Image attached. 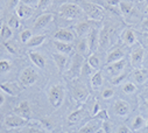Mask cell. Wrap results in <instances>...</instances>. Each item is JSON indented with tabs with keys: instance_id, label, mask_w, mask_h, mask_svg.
<instances>
[{
	"instance_id": "obj_1",
	"label": "cell",
	"mask_w": 148,
	"mask_h": 133,
	"mask_svg": "<svg viewBox=\"0 0 148 133\" xmlns=\"http://www.w3.org/2000/svg\"><path fill=\"white\" fill-rule=\"evenodd\" d=\"M58 14L66 20H77L82 19L84 16V11L81 6L77 4H72V3H65L60 6L58 8Z\"/></svg>"
},
{
	"instance_id": "obj_2",
	"label": "cell",
	"mask_w": 148,
	"mask_h": 133,
	"mask_svg": "<svg viewBox=\"0 0 148 133\" xmlns=\"http://www.w3.org/2000/svg\"><path fill=\"white\" fill-rule=\"evenodd\" d=\"M64 97H65V90L63 88L62 84H56L50 86V89L48 90V99H49V103L53 108L57 109L63 104L64 101Z\"/></svg>"
},
{
	"instance_id": "obj_3",
	"label": "cell",
	"mask_w": 148,
	"mask_h": 133,
	"mask_svg": "<svg viewBox=\"0 0 148 133\" xmlns=\"http://www.w3.org/2000/svg\"><path fill=\"white\" fill-rule=\"evenodd\" d=\"M81 7L83 8L85 15L90 20H92V21H101L104 19V8H101L97 4L83 1Z\"/></svg>"
},
{
	"instance_id": "obj_4",
	"label": "cell",
	"mask_w": 148,
	"mask_h": 133,
	"mask_svg": "<svg viewBox=\"0 0 148 133\" xmlns=\"http://www.w3.org/2000/svg\"><path fill=\"white\" fill-rule=\"evenodd\" d=\"M84 56L79 55V54H76L72 58V64L71 66L68 69V71L65 73L68 75V77L70 80H76L78 76H81L82 74V66L84 64Z\"/></svg>"
},
{
	"instance_id": "obj_5",
	"label": "cell",
	"mask_w": 148,
	"mask_h": 133,
	"mask_svg": "<svg viewBox=\"0 0 148 133\" xmlns=\"http://www.w3.org/2000/svg\"><path fill=\"white\" fill-rule=\"evenodd\" d=\"M120 10V13L124 15L125 19H130L128 21L131 22H135L139 20V14H138V11L135 10L134 5L130 1H124V0H120L119 3V7Z\"/></svg>"
},
{
	"instance_id": "obj_6",
	"label": "cell",
	"mask_w": 148,
	"mask_h": 133,
	"mask_svg": "<svg viewBox=\"0 0 148 133\" xmlns=\"http://www.w3.org/2000/svg\"><path fill=\"white\" fill-rule=\"evenodd\" d=\"M143 58H145V48L139 43L134 45L132 47V50H131V54H130L131 65L134 69L140 68L142 62H143Z\"/></svg>"
},
{
	"instance_id": "obj_7",
	"label": "cell",
	"mask_w": 148,
	"mask_h": 133,
	"mask_svg": "<svg viewBox=\"0 0 148 133\" xmlns=\"http://www.w3.org/2000/svg\"><path fill=\"white\" fill-rule=\"evenodd\" d=\"M39 78V75L36 73L33 68L28 66V68H25L21 74H20V77H19V83L23 86V88H27V86H30L33 85L36 81Z\"/></svg>"
},
{
	"instance_id": "obj_8",
	"label": "cell",
	"mask_w": 148,
	"mask_h": 133,
	"mask_svg": "<svg viewBox=\"0 0 148 133\" xmlns=\"http://www.w3.org/2000/svg\"><path fill=\"white\" fill-rule=\"evenodd\" d=\"M127 65V61L126 58H123V60H119L117 62H113V63H110V64H106V73L111 76V77H116L118 75H121L126 68Z\"/></svg>"
},
{
	"instance_id": "obj_9",
	"label": "cell",
	"mask_w": 148,
	"mask_h": 133,
	"mask_svg": "<svg viewBox=\"0 0 148 133\" xmlns=\"http://www.w3.org/2000/svg\"><path fill=\"white\" fill-rule=\"evenodd\" d=\"M72 97L79 103H84L88 97H89V91L86 90L85 85L82 83H73L72 84Z\"/></svg>"
},
{
	"instance_id": "obj_10",
	"label": "cell",
	"mask_w": 148,
	"mask_h": 133,
	"mask_svg": "<svg viewBox=\"0 0 148 133\" xmlns=\"http://www.w3.org/2000/svg\"><path fill=\"white\" fill-rule=\"evenodd\" d=\"M27 124H28V119L19 114H10L5 118V125L8 128H18V127L26 126Z\"/></svg>"
},
{
	"instance_id": "obj_11",
	"label": "cell",
	"mask_w": 148,
	"mask_h": 133,
	"mask_svg": "<svg viewBox=\"0 0 148 133\" xmlns=\"http://www.w3.org/2000/svg\"><path fill=\"white\" fill-rule=\"evenodd\" d=\"M111 45V30L107 25H104L99 30V48L106 50Z\"/></svg>"
},
{
	"instance_id": "obj_12",
	"label": "cell",
	"mask_w": 148,
	"mask_h": 133,
	"mask_svg": "<svg viewBox=\"0 0 148 133\" xmlns=\"http://www.w3.org/2000/svg\"><path fill=\"white\" fill-rule=\"evenodd\" d=\"M86 40H88V45H89V49H90V53L93 54L98 50L99 48V30L98 28L93 27L90 33L86 36Z\"/></svg>"
},
{
	"instance_id": "obj_13",
	"label": "cell",
	"mask_w": 148,
	"mask_h": 133,
	"mask_svg": "<svg viewBox=\"0 0 148 133\" xmlns=\"http://www.w3.org/2000/svg\"><path fill=\"white\" fill-rule=\"evenodd\" d=\"M54 39L56 41H62V42H72L76 39V34L72 30L68 29V28H60L57 32H55L54 34Z\"/></svg>"
},
{
	"instance_id": "obj_14",
	"label": "cell",
	"mask_w": 148,
	"mask_h": 133,
	"mask_svg": "<svg viewBox=\"0 0 148 133\" xmlns=\"http://www.w3.org/2000/svg\"><path fill=\"white\" fill-rule=\"evenodd\" d=\"M131 112V106L126 101L117 99L113 103V113L118 117H126Z\"/></svg>"
},
{
	"instance_id": "obj_15",
	"label": "cell",
	"mask_w": 148,
	"mask_h": 133,
	"mask_svg": "<svg viewBox=\"0 0 148 133\" xmlns=\"http://www.w3.org/2000/svg\"><path fill=\"white\" fill-rule=\"evenodd\" d=\"M22 85L18 82H6V83H1L0 84V89L3 91H5L6 93H8L10 96H18L21 91H22Z\"/></svg>"
},
{
	"instance_id": "obj_16",
	"label": "cell",
	"mask_w": 148,
	"mask_h": 133,
	"mask_svg": "<svg viewBox=\"0 0 148 133\" xmlns=\"http://www.w3.org/2000/svg\"><path fill=\"white\" fill-rule=\"evenodd\" d=\"M92 28H93V27H92V20H91V21H88V20L79 21L78 23L75 25V27H73L76 36H81V38L88 35Z\"/></svg>"
},
{
	"instance_id": "obj_17",
	"label": "cell",
	"mask_w": 148,
	"mask_h": 133,
	"mask_svg": "<svg viewBox=\"0 0 148 133\" xmlns=\"http://www.w3.org/2000/svg\"><path fill=\"white\" fill-rule=\"evenodd\" d=\"M53 19H54V14L53 13H43V14H41L34 22V29L41 30V29L46 28L53 21Z\"/></svg>"
},
{
	"instance_id": "obj_18",
	"label": "cell",
	"mask_w": 148,
	"mask_h": 133,
	"mask_svg": "<svg viewBox=\"0 0 148 133\" xmlns=\"http://www.w3.org/2000/svg\"><path fill=\"white\" fill-rule=\"evenodd\" d=\"M123 58H125V50H124V48L123 47H116V48H113L112 50H110L107 53L106 64L117 62V61L123 60Z\"/></svg>"
},
{
	"instance_id": "obj_19",
	"label": "cell",
	"mask_w": 148,
	"mask_h": 133,
	"mask_svg": "<svg viewBox=\"0 0 148 133\" xmlns=\"http://www.w3.org/2000/svg\"><path fill=\"white\" fill-rule=\"evenodd\" d=\"M121 40H123V42H124L126 46H128V47H133L134 45L138 43L135 33H134L133 29H131V28H126V29L123 30V33H121Z\"/></svg>"
},
{
	"instance_id": "obj_20",
	"label": "cell",
	"mask_w": 148,
	"mask_h": 133,
	"mask_svg": "<svg viewBox=\"0 0 148 133\" xmlns=\"http://www.w3.org/2000/svg\"><path fill=\"white\" fill-rule=\"evenodd\" d=\"M28 55H29V58H30V61L33 62L34 65H36L40 69H45L46 68L47 61H46V57L41 53H39V51H29Z\"/></svg>"
},
{
	"instance_id": "obj_21",
	"label": "cell",
	"mask_w": 148,
	"mask_h": 133,
	"mask_svg": "<svg viewBox=\"0 0 148 133\" xmlns=\"http://www.w3.org/2000/svg\"><path fill=\"white\" fill-rule=\"evenodd\" d=\"M15 12H16V15H18L20 19L25 20V19H29V18L33 15L34 10H33V7L27 6V5L22 4V3H20L19 6L15 8Z\"/></svg>"
},
{
	"instance_id": "obj_22",
	"label": "cell",
	"mask_w": 148,
	"mask_h": 133,
	"mask_svg": "<svg viewBox=\"0 0 148 133\" xmlns=\"http://www.w3.org/2000/svg\"><path fill=\"white\" fill-rule=\"evenodd\" d=\"M14 113L15 114H19L23 118H27L29 119L30 114H32V110H30V105L27 101H22L15 109H14Z\"/></svg>"
},
{
	"instance_id": "obj_23",
	"label": "cell",
	"mask_w": 148,
	"mask_h": 133,
	"mask_svg": "<svg viewBox=\"0 0 148 133\" xmlns=\"http://www.w3.org/2000/svg\"><path fill=\"white\" fill-rule=\"evenodd\" d=\"M133 80L138 84H145L148 81V69L138 68L133 71Z\"/></svg>"
},
{
	"instance_id": "obj_24",
	"label": "cell",
	"mask_w": 148,
	"mask_h": 133,
	"mask_svg": "<svg viewBox=\"0 0 148 133\" xmlns=\"http://www.w3.org/2000/svg\"><path fill=\"white\" fill-rule=\"evenodd\" d=\"M103 123L99 121V120H96V119H92L91 121L86 123L81 130L78 133H96L100 127H101Z\"/></svg>"
},
{
	"instance_id": "obj_25",
	"label": "cell",
	"mask_w": 148,
	"mask_h": 133,
	"mask_svg": "<svg viewBox=\"0 0 148 133\" xmlns=\"http://www.w3.org/2000/svg\"><path fill=\"white\" fill-rule=\"evenodd\" d=\"M53 60L55 61L56 63V66L60 73H63L64 71V68L68 63V56L65 54H62V53H54L53 54Z\"/></svg>"
},
{
	"instance_id": "obj_26",
	"label": "cell",
	"mask_w": 148,
	"mask_h": 133,
	"mask_svg": "<svg viewBox=\"0 0 148 133\" xmlns=\"http://www.w3.org/2000/svg\"><path fill=\"white\" fill-rule=\"evenodd\" d=\"M90 83H91V86H92L95 90L101 88V85H103V83H104V76H103V73H101L100 70H97L95 74H92Z\"/></svg>"
},
{
	"instance_id": "obj_27",
	"label": "cell",
	"mask_w": 148,
	"mask_h": 133,
	"mask_svg": "<svg viewBox=\"0 0 148 133\" xmlns=\"http://www.w3.org/2000/svg\"><path fill=\"white\" fill-rule=\"evenodd\" d=\"M54 46H55V48L57 49L58 53H62V54H65V55L72 53V49H73L72 45H70V43H68V42L56 41V40L54 41Z\"/></svg>"
},
{
	"instance_id": "obj_28",
	"label": "cell",
	"mask_w": 148,
	"mask_h": 133,
	"mask_svg": "<svg viewBox=\"0 0 148 133\" xmlns=\"http://www.w3.org/2000/svg\"><path fill=\"white\" fill-rule=\"evenodd\" d=\"M76 50H77V54H79V55H82V56H86V55L90 53L86 38H83V39H81V40L77 42V45H76Z\"/></svg>"
},
{
	"instance_id": "obj_29",
	"label": "cell",
	"mask_w": 148,
	"mask_h": 133,
	"mask_svg": "<svg viewBox=\"0 0 148 133\" xmlns=\"http://www.w3.org/2000/svg\"><path fill=\"white\" fill-rule=\"evenodd\" d=\"M84 113H85V111L83 109H79V110H76V111L71 112L68 116L69 124H77L78 121H81L83 119V117H84Z\"/></svg>"
},
{
	"instance_id": "obj_30",
	"label": "cell",
	"mask_w": 148,
	"mask_h": 133,
	"mask_svg": "<svg viewBox=\"0 0 148 133\" xmlns=\"http://www.w3.org/2000/svg\"><path fill=\"white\" fill-rule=\"evenodd\" d=\"M146 126V120L142 116H135L132 120V124H131V130L132 131H139L141 128H143Z\"/></svg>"
},
{
	"instance_id": "obj_31",
	"label": "cell",
	"mask_w": 148,
	"mask_h": 133,
	"mask_svg": "<svg viewBox=\"0 0 148 133\" xmlns=\"http://www.w3.org/2000/svg\"><path fill=\"white\" fill-rule=\"evenodd\" d=\"M45 40H46V35H34L30 38V40L26 45L29 48H35V47L41 46L45 42Z\"/></svg>"
},
{
	"instance_id": "obj_32",
	"label": "cell",
	"mask_w": 148,
	"mask_h": 133,
	"mask_svg": "<svg viewBox=\"0 0 148 133\" xmlns=\"http://www.w3.org/2000/svg\"><path fill=\"white\" fill-rule=\"evenodd\" d=\"M0 36H1L5 41H8L13 36V29L5 22L1 25V28H0Z\"/></svg>"
},
{
	"instance_id": "obj_33",
	"label": "cell",
	"mask_w": 148,
	"mask_h": 133,
	"mask_svg": "<svg viewBox=\"0 0 148 133\" xmlns=\"http://www.w3.org/2000/svg\"><path fill=\"white\" fill-rule=\"evenodd\" d=\"M86 62L90 64V66H91L93 70H99V68H100V60L96 55V53L90 54L89 57H88V60H86Z\"/></svg>"
},
{
	"instance_id": "obj_34",
	"label": "cell",
	"mask_w": 148,
	"mask_h": 133,
	"mask_svg": "<svg viewBox=\"0 0 148 133\" xmlns=\"http://www.w3.org/2000/svg\"><path fill=\"white\" fill-rule=\"evenodd\" d=\"M121 89H123V91H124L125 93H127V95H133V93H135V92L138 91L136 85H135L134 83H132V82H126V83L121 84Z\"/></svg>"
},
{
	"instance_id": "obj_35",
	"label": "cell",
	"mask_w": 148,
	"mask_h": 133,
	"mask_svg": "<svg viewBox=\"0 0 148 133\" xmlns=\"http://www.w3.org/2000/svg\"><path fill=\"white\" fill-rule=\"evenodd\" d=\"M92 119H96V120H99V121L104 123V121L110 120V116H108L106 110H99L97 113H95L92 116Z\"/></svg>"
},
{
	"instance_id": "obj_36",
	"label": "cell",
	"mask_w": 148,
	"mask_h": 133,
	"mask_svg": "<svg viewBox=\"0 0 148 133\" xmlns=\"http://www.w3.org/2000/svg\"><path fill=\"white\" fill-rule=\"evenodd\" d=\"M20 18L16 15V14H14V15H12L11 18H10V20H8V26L12 28V29H18L19 27H20Z\"/></svg>"
},
{
	"instance_id": "obj_37",
	"label": "cell",
	"mask_w": 148,
	"mask_h": 133,
	"mask_svg": "<svg viewBox=\"0 0 148 133\" xmlns=\"http://www.w3.org/2000/svg\"><path fill=\"white\" fill-rule=\"evenodd\" d=\"M54 3V0H40L39 4H38V8L39 11H46L49 6H51Z\"/></svg>"
},
{
	"instance_id": "obj_38",
	"label": "cell",
	"mask_w": 148,
	"mask_h": 133,
	"mask_svg": "<svg viewBox=\"0 0 148 133\" xmlns=\"http://www.w3.org/2000/svg\"><path fill=\"white\" fill-rule=\"evenodd\" d=\"M11 70V63L6 60L0 61V74H5Z\"/></svg>"
},
{
	"instance_id": "obj_39",
	"label": "cell",
	"mask_w": 148,
	"mask_h": 133,
	"mask_svg": "<svg viewBox=\"0 0 148 133\" xmlns=\"http://www.w3.org/2000/svg\"><path fill=\"white\" fill-rule=\"evenodd\" d=\"M92 68H91V66H90V64L85 61L84 62V64H83V66H82V76H85V77H88V76H92L91 74H92Z\"/></svg>"
},
{
	"instance_id": "obj_40",
	"label": "cell",
	"mask_w": 148,
	"mask_h": 133,
	"mask_svg": "<svg viewBox=\"0 0 148 133\" xmlns=\"http://www.w3.org/2000/svg\"><path fill=\"white\" fill-rule=\"evenodd\" d=\"M32 36H33V35H32V32H30L29 29H25V30L21 33V35H20L21 42H22V43H27V42L30 40Z\"/></svg>"
},
{
	"instance_id": "obj_41",
	"label": "cell",
	"mask_w": 148,
	"mask_h": 133,
	"mask_svg": "<svg viewBox=\"0 0 148 133\" xmlns=\"http://www.w3.org/2000/svg\"><path fill=\"white\" fill-rule=\"evenodd\" d=\"M113 96H114V90L111 89V88H106V89H104L103 92H101L103 99H111Z\"/></svg>"
},
{
	"instance_id": "obj_42",
	"label": "cell",
	"mask_w": 148,
	"mask_h": 133,
	"mask_svg": "<svg viewBox=\"0 0 148 133\" xmlns=\"http://www.w3.org/2000/svg\"><path fill=\"white\" fill-rule=\"evenodd\" d=\"M126 77H127V74L118 75V76H116V77H112V78H111V83H112L113 85H119Z\"/></svg>"
},
{
	"instance_id": "obj_43",
	"label": "cell",
	"mask_w": 148,
	"mask_h": 133,
	"mask_svg": "<svg viewBox=\"0 0 148 133\" xmlns=\"http://www.w3.org/2000/svg\"><path fill=\"white\" fill-rule=\"evenodd\" d=\"M40 0H21V3L27 5V6H30V7H38V4H39Z\"/></svg>"
},
{
	"instance_id": "obj_44",
	"label": "cell",
	"mask_w": 148,
	"mask_h": 133,
	"mask_svg": "<svg viewBox=\"0 0 148 133\" xmlns=\"http://www.w3.org/2000/svg\"><path fill=\"white\" fill-rule=\"evenodd\" d=\"M103 130L105 131V133H112V126H111V123L107 120V121H104L103 125H101Z\"/></svg>"
},
{
	"instance_id": "obj_45",
	"label": "cell",
	"mask_w": 148,
	"mask_h": 133,
	"mask_svg": "<svg viewBox=\"0 0 148 133\" xmlns=\"http://www.w3.org/2000/svg\"><path fill=\"white\" fill-rule=\"evenodd\" d=\"M140 30L143 33H148V19H143L140 23Z\"/></svg>"
},
{
	"instance_id": "obj_46",
	"label": "cell",
	"mask_w": 148,
	"mask_h": 133,
	"mask_svg": "<svg viewBox=\"0 0 148 133\" xmlns=\"http://www.w3.org/2000/svg\"><path fill=\"white\" fill-rule=\"evenodd\" d=\"M20 3H21V0H10L8 1V8L10 10H15L19 6Z\"/></svg>"
},
{
	"instance_id": "obj_47",
	"label": "cell",
	"mask_w": 148,
	"mask_h": 133,
	"mask_svg": "<svg viewBox=\"0 0 148 133\" xmlns=\"http://www.w3.org/2000/svg\"><path fill=\"white\" fill-rule=\"evenodd\" d=\"M130 127H127L126 125H120L118 128H117V132L116 133H130Z\"/></svg>"
},
{
	"instance_id": "obj_48",
	"label": "cell",
	"mask_w": 148,
	"mask_h": 133,
	"mask_svg": "<svg viewBox=\"0 0 148 133\" xmlns=\"http://www.w3.org/2000/svg\"><path fill=\"white\" fill-rule=\"evenodd\" d=\"M5 47L7 48V50H8L10 53H12V54H15V53H16V50H15L14 46H12V45L10 43V41H8V42H5Z\"/></svg>"
},
{
	"instance_id": "obj_49",
	"label": "cell",
	"mask_w": 148,
	"mask_h": 133,
	"mask_svg": "<svg viewBox=\"0 0 148 133\" xmlns=\"http://www.w3.org/2000/svg\"><path fill=\"white\" fill-rule=\"evenodd\" d=\"M26 133H47V132L41 131V130H39V128H35V127H29V128L26 131Z\"/></svg>"
},
{
	"instance_id": "obj_50",
	"label": "cell",
	"mask_w": 148,
	"mask_h": 133,
	"mask_svg": "<svg viewBox=\"0 0 148 133\" xmlns=\"http://www.w3.org/2000/svg\"><path fill=\"white\" fill-rule=\"evenodd\" d=\"M119 3L120 0H107V4L112 7H119Z\"/></svg>"
},
{
	"instance_id": "obj_51",
	"label": "cell",
	"mask_w": 148,
	"mask_h": 133,
	"mask_svg": "<svg viewBox=\"0 0 148 133\" xmlns=\"http://www.w3.org/2000/svg\"><path fill=\"white\" fill-rule=\"evenodd\" d=\"M4 103H5V97H4V95L0 93V106H1Z\"/></svg>"
},
{
	"instance_id": "obj_52",
	"label": "cell",
	"mask_w": 148,
	"mask_h": 133,
	"mask_svg": "<svg viewBox=\"0 0 148 133\" xmlns=\"http://www.w3.org/2000/svg\"><path fill=\"white\" fill-rule=\"evenodd\" d=\"M143 13H145V14H147V15H148V4H147V5H146V6H145V8H143Z\"/></svg>"
},
{
	"instance_id": "obj_53",
	"label": "cell",
	"mask_w": 148,
	"mask_h": 133,
	"mask_svg": "<svg viewBox=\"0 0 148 133\" xmlns=\"http://www.w3.org/2000/svg\"><path fill=\"white\" fill-rule=\"evenodd\" d=\"M96 133H105V131L103 130V127H100V128H99V130H98Z\"/></svg>"
},
{
	"instance_id": "obj_54",
	"label": "cell",
	"mask_w": 148,
	"mask_h": 133,
	"mask_svg": "<svg viewBox=\"0 0 148 133\" xmlns=\"http://www.w3.org/2000/svg\"><path fill=\"white\" fill-rule=\"evenodd\" d=\"M146 109H147V111H148V99L146 101Z\"/></svg>"
},
{
	"instance_id": "obj_55",
	"label": "cell",
	"mask_w": 148,
	"mask_h": 133,
	"mask_svg": "<svg viewBox=\"0 0 148 133\" xmlns=\"http://www.w3.org/2000/svg\"><path fill=\"white\" fill-rule=\"evenodd\" d=\"M146 126H147V127H148V119H147V120H146Z\"/></svg>"
},
{
	"instance_id": "obj_56",
	"label": "cell",
	"mask_w": 148,
	"mask_h": 133,
	"mask_svg": "<svg viewBox=\"0 0 148 133\" xmlns=\"http://www.w3.org/2000/svg\"><path fill=\"white\" fill-rule=\"evenodd\" d=\"M138 1H139V3H143V1H145V0H138Z\"/></svg>"
},
{
	"instance_id": "obj_57",
	"label": "cell",
	"mask_w": 148,
	"mask_h": 133,
	"mask_svg": "<svg viewBox=\"0 0 148 133\" xmlns=\"http://www.w3.org/2000/svg\"><path fill=\"white\" fill-rule=\"evenodd\" d=\"M0 28H1V27H0Z\"/></svg>"
}]
</instances>
